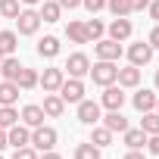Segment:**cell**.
Wrapping results in <instances>:
<instances>
[{"label":"cell","instance_id":"obj_18","mask_svg":"<svg viewBox=\"0 0 159 159\" xmlns=\"http://www.w3.org/2000/svg\"><path fill=\"white\" fill-rule=\"evenodd\" d=\"M56 53H59V38L47 34V38L38 41V56H41V59H53Z\"/></svg>","mask_w":159,"mask_h":159},{"label":"cell","instance_id":"obj_22","mask_svg":"<svg viewBox=\"0 0 159 159\" xmlns=\"http://www.w3.org/2000/svg\"><path fill=\"white\" fill-rule=\"evenodd\" d=\"M122 134H125V143H128V150H140V147L147 143V131H143V128H125Z\"/></svg>","mask_w":159,"mask_h":159},{"label":"cell","instance_id":"obj_11","mask_svg":"<svg viewBox=\"0 0 159 159\" xmlns=\"http://www.w3.org/2000/svg\"><path fill=\"white\" fill-rule=\"evenodd\" d=\"M100 106H106V109H122V106H125V88L106 84V91H103V97H100Z\"/></svg>","mask_w":159,"mask_h":159},{"label":"cell","instance_id":"obj_21","mask_svg":"<svg viewBox=\"0 0 159 159\" xmlns=\"http://www.w3.org/2000/svg\"><path fill=\"white\" fill-rule=\"evenodd\" d=\"M38 13H41V22H59V16H62V7L56 3V0H44Z\"/></svg>","mask_w":159,"mask_h":159},{"label":"cell","instance_id":"obj_29","mask_svg":"<svg viewBox=\"0 0 159 159\" xmlns=\"http://www.w3.org/2000/svg\"><path fill=\"white\" fill-rule=\"evenodd\" d=\"M84 31H88V41H100L103 31H106V25H103L100 19H88V22H84Z\"/></svg>","mask_w":159,"mask_h":159},{"label":"cell","instance_id":"obj_23","mask_svg":"<svg viewBox=\"0 0 159 159\" xmlns=\"http://www.w3.org/2000/svg\"><path fill=\"white\" fill-rule=\"evenodd\" d=\"M66 38L72 44H88V31H84V22H69L66 25Z\"/></svg>","mask_w":159,"mask_h":159},{"label":"cell","instance_id":"obj_7","mask_svg":"<svg viewBox=\"0 0 159 159\" xmlns=\"http://www.w3.org/2000/svg\"><path fill=\"white\" fill-rule=\"evenodd\" d=\"M100 103H94V100H81V103H78V122H81V125H97L100 122Z\"/></svg>","mask_w":159,"mask_h":159},{"label":"cell","instance_id":"obj_13","mask_svg":"<svg viewBox=\"0 0 159 159\" xmlns=\"http://www.w3.org/2000/svg\"><path fill=\"white\" fill-rule=\"evenodd\" d=\"M100 122H103V128H109L112 134H116V131L122 134V131L128 128V119L122 116V109H109V116H100Z\"/></svg>","mask_w":159,"mask_h":159},{"label":"cell","instance_id":"obj_42","mask_svg":"<svg viewBox=\"0 0 159 159\" xmlns=\"http://www.w3.org/2000/svg\"><path fill=\"white\" fill-rule=\"evenodd\" d=\"M3 147H10V143H7V131L0 128V153H3Z\"/></svg>","mask_w":159,"mask_h":159},{"label":"cell","instance_id":"obj_25","mask_svg":"<svg viewBox=\"0 0 159 159\" xmlns=\"http://www.w3.org/2000/svg\"><path fill=\"white\" fill-rule=\"evenodd\" d=\"M19 47V34L16 31H0V50H3V56H13Z\"/></svg>","mask_w":159,"mask_h":159},{"label":"cell","instance_id":"obj_30","mask_svg":"<svg viewBox=\"0 0 159 159\" xmlns=\"http://www.w3.org/2000/svg\"><path fill=\"white\" fill-rule=\"evenodd\" d=\"M16 122H19V112H16L13 106H0V128L7 131V128H13Z\"/></svg>","mask_w":159,"mask_h":159},{"label":"cell","instance_id":"obj_36","mask_svg":"<svg viewBox=\"0 0 159 159\" xmlns=\"http://www.w3.org/2000/svg\"><path fill=\"white\" fill-rule=\"evenodd\" d=\"M147 41H150V47H153V50H159V22H156V28L150 31V38H147Z\"/></svg>","mask_w":159,"mask_h":159},{"label":"cell","instance_id":"obj_41","mask_svg":"<svg viewBox=\"0 0 159 159\" xmlns=\"http://www.w3.org/2000/svg\"><path fill=\"white\" fill-rule=\"evenodd\" d=\"M38 159H62L59 153H53V150H44V156H38Z\"/></svg>","mask_w":159,"mask_h":159},{"label":"cell","instance_id":"obj_32","mask_svg":"<svg viewBox=\"0 0 159 159\" xmlns=\"http://www.w3.org/2000/svg\"><path fill=\"white\" fill-rule=\"evenodd\" d=\"M0 16L3 19H16L19 16V0H0Z\"/></svg>","mask_w":159,"mask_h":159},{"label":"cell","instance_id":"obj_46","mask_svg":"<svg viewBox=\"0 0 159 159\" xmlns=\"http://www.w3.org/2000/svg\"><path fill=\"white\" fill-rule=\"evenodd\" d=\"M0 59H3V50H0Z\"/></svg>","mask_w":159,"mask_h":159},{"label":"cell","instance_id":"obj_1","mask_svg":"<svg viewBox=\"0 0 159 159\" xmlns=\"http://www.w3.org/2000/svg\"><path fill=\"white\" fill-rule=\"evenodd\" d=\"M94 78V84L106 88V84H116V78H119V62H109V59H97L88 72Z\"/></svg>","mask_w":159,"mask_h":159},{"label":"cell","instance_id":"obj_38","mask_svg":"<svg viewBox=\"0 0 159 159\" xmlns=\"http://www.w3.org/2000/svg\"><path fill=\"white\" fill-rule=\"evenodd\" d=\"M147 7H150V0H131V13H140Z\"/></svg>","mask_w":159,"mask_h":159},{"label":"cell","instance_id":"obj_9","mask_svg":"<svg viewBox=\"0 0 159 159\" xmlns=\"http://www.w3.org/2000/svg\"><path fill=\"white\" fill-rule=\"evenodd\" d=\"M66 69H69V78H84V75L91 72V59H88V53H72L69 62H66Z\"/></svg>","mask_w":159,"mask_h":159},{"label":"cell","instance_id":"obj_40","mask_svg":"<svg viewBox=\"0 0 159 159\" xmlns=\"http://www.w3.org/2000/svg\"><path fill=\"white\" fill-rule=\"evenodd\" d=\"M125 159H147V156H143L140 150H128V153H125Z\"/></svg>","mask_w":159,"mask_h":159},{"label":"cell","instance_id":"obj_4","mask_svg":"<svg viewBox=\"0 0 159 159\" xmlns=\"http://www.w3.org/2000/svg\"><path fill=\"white\" fill-rule=\"evenodd\" d=\"M16 28H19V34H38V28H41V13L38 10H19V16H16Z\"/></svg>","mask_w":159,"mask_h":159},{"label":"cell","instance_id":"obj_43","mask_svg":"<svg viewBox=\"0 0 159 159\" xmlns=\"http://www.w3.org/2000/svg\"><path fill=\"white\" fill-rule=\"evenodd\" d=\"M19 3H25V7H38L41 0H19Z\"/></svg>","mask_w":159,"mask_h":159},{"label":"cell","instance_id":"obj_8","mask_svg":"<svg viewBox=\"0 0 159 159\" xmlns=\"http://www.w3.org/2000/svg\"><path fill=\"white\" fill-rule=\"evenodd\" d=\"M94 53H97V59H109V62H119V56H122V44H119V41H112V38H106V41H97Z\"/></svg>","mask_w":159,"mask_h":159},{"label":"cell","instance_id":"obj_45","mask_svg":"<svg viewBox=\"0 0 159 159\" xmlns=\"http://www.w3.org/2000/svg\"><path fill=\"white\" fill-rule=\"evenodd\" d=\"M156 112H159V97H156Z\"/></svg>","mask_w":159,"mask_h":159},{"label":"cell","instance_id":"obj_47","mask_svg":"<svg viewBox=\"0 0 159 159\" xmlns=\"http://www.w3.org/2000/svg\"><path fill=\"white\" fill-rule=\"evenodd\" d=\"M0 159H3V156H0Z\"/></svg>","mask_w":159,"mask_h":159},{"label":"cell","instance_id":"obj_34","mask_svg":"<svg viewBox=\"0 0 159 159\" xmlns=\"http://www.w3.org/2000/svg\"><path fill=\"white\" fill-rule=\"evenodd\" d=\"M81 7H84L88 13H100V10L106 7V0H81Z\"/></svg>","mask_w":159,"mask_h":159},{"label":"cell","instance_id":"obj_20","mask_svg":"<svg viewBox=\"0 0 159 159\" xmlns=\"http://www.w3.org/2000/svg\"><path fill=\"white\" fill-rule=\"evenodd\" d=\"M19 100V84L16 81H0V106H13Z\"/></svg>","mask_w":159,"mask_h":159},{"label":"cell","instance_id":"obj_17","mask_svg":"<svg viewBox=\"0 0 159 159\" xmlns=\"http://www.w3.org/2000/svg\"><path fill=\"white\" fill-rule=\"evenodd\" d=\"M119 88H137L140 84V69L137 66H125V69H119Z\"/></svg>","mask_w":159,"mask_h":159},{"label":"cell","instance_id":"obj_39","mask_svg":"<svg viewBox=\"0 0 159 159\" xmlns=\"http://www.w3.org/2000/svg\"><path fill=\"white\" fill-rule=\"evenodd\" d=\"M147 10H150V16L159 22V0H150V7H147Z\"/></svg>","mask_w":159,"mask_h":159},{"label":"cell","instance_id":"obj_12","mask_svg":"<svg viewBox=\"0 0 159 159\" xmlns=\"http://www.w3.org/2000/svg\"><path fill=\"white\" fill-rule=\"evenodd\" d=\"M28 140H31V131H28V125H13V128H7V143L16 150V147H28Z\"/></svg>","mask_w":159,"mask_h":159},{"label":"cell","instance_id":"obj_37","mask_svg":"<svg viewBox=\"0 0 159 159\" xmlns=\"http://www.w3.org/2000/svg\"><path fill=\"white\" fill-rule=\"evenodd\" d=\"M56 3H59L62 10H78V7H81V0H56Z\"/></svg>","mask_w":159,"mask_h":159},{"label":"cell","instance_id":"obj_10","mask_svg":"<svg viewBox=\"0 0 159 159\" xmlns=\"http://www.w3.org/2000/svg\"><path fill=\"white\" fill-rule=\"evenodd\" d=\"M131 31H134V25H131V19H128V16H116V19H112V25H109V38H112V41H119V44H122V41H128V38H131Z\"/></svg>","mask_w":159,"mask_h":159},{"label":"cell","instance_id":"obj_35","mask_svg":"<svg viewBox=\"0 0 159 159\" xmlns=\"http://www.w3.org/2000/svg\"><path fill=\"white\" fill-rule=\"evenodd\" d=\"M147 150L159 156V134H147Z\"/></svg>","mask_w":159,"mask_h":159},{"label":"cell","instance_id":"obj_16","mask_svg":"<svg viewBox=\"0 0 159 159\" xmlns=\"http://www.w3.org/2000/svg\"><path fill=\"white\" fill-rule=\"evenodd\" d=\"M19 72H22V62L16 56H3L0 59V75H3V81H16Z\"/></svg>","mask_w":159,"mask_h":159},{"label":"cell","instance_id":"obj_26","mask_svg":"<svg viewBox=\"0 0 159 159\" xmlns=\"http://www.w3.org/2000/svg\"><path fill=\"white\" fill-rule=\"evenodd\" d=\"M91 143H94V147H100V150H103V147H112V131H109V128H103V125H100V128H94V131H91Z\"/></svg>","mask_w":159,"mask_h":159},{"label":"cell","instance_id":"obj_27","mask_svg":"<svg viewBox=\"0 0 159 159\" xmlns=\"http://www.w3.org/2000/svg\"><path fill=\"white\" fill-rule=\"evenodd\" d=\"M140 128H143L147 134H159V112H156V109L143 112V119H140Z\"/></svg>","mask_w":159,"mask_h":159},{"label":"cell","instance_id":"obj_3","mask_svg":"<svg viewBox=\"0 0 159 159\" xmlns=\"http://www.w3.org/2000/svg\"><path fill=\"white\" fill-rule=\"evenodd\" d=\"M56 94L62 97V103H81L84 100V81L81 78H66Z\"/></svg>","mask_w":159,"mask_h":159},{"label":"cell","instance_id":"obj_19","mask_svg":"<svg viewBox=\"0 0 159 159\" xmlns=\"http://www.w3.org/2000/svg\"><path fill=\"white\" fill-rule=\"evenodd\" d=\"M22 122H25L28 128H38V125H44V109H41L38 103H28V106L22 109Z\"/></svg>","mask_w":159,"mask_h":159},{"label":"cell","instance_id":"obj_5","mask_svg":"<svg viewBox=\"0 0 159 159\" xmlns=\"http://www.w3.org/2000/svg\"><path fill=\"white\" fill-rule=\"evenodd\" d=\"M62 81H66V72L62 69H44V75H38V84L44 88V94H56Z\"/></svg>","mask_w":159,"mask_h":159},{"label":"cell","instance_id":"obj_28","mask_svg":"<svg viewBox=\"0 0 159 159\" xmlns=\"http://www.w3.org/2000/svg\"><path fill=\"white\" fill-rule=\"evenodd\" d=\"M75 159H100V147H94L91 140L88 143H78L75 147Z\"/></svg>","mask_w":159,"mask_h":159},{"label":"cell","instance_id":"obj_31","mask_svg":"<svg viewBox=\"0 0 159 159\" xmlns=\"http://www.w3.org/2000/svg\"><path fill=\"white\" fill-rule=\"evenodd\" d=\"M112 16H131V0H106Z\"/></svg>","mask_w":159,"mask_h":159},{"label":"cell","instance_id":"obj_2","mask_svg":"<svg viewBox=\"0 0 159 159\" xmlns=\"http://www.w3.org/2000/svg\"><path fill=\"white\" fill-rule=\"evenodd\" d=\"M56 140H59V134H56V128H50V125H38V128H31V147L34 150H53L56 147Z\"/></svg>","mask_w":159,"mask_h":159},{"label":"cell","instance_id":"obj_44","mask_svg":"<svg viewBox=\"0 0 159 159\" xmlns=\"http://www.w3.org/2000/svg\"><path fill=\"white\" fill-rule=\"evenodd\" d=\"M156 88H159V69H156Z\"/></svg>","mask_w":159,"mask_h":159},{"label":"cell","instance_id":"obj_14","mask_svg":"<svg viewBox=\"0 0 159 159\" xmlns=\"http://www.w3.org/2000/svg\"><path fill=\"white\" fill-rule=\"evenodd\" d=\"M131 103H134L137 112H150V109H156V94L143 88V91H137V94L131 97Z\"/></svg>","mask_w":159,"mask_h":159},{"label":"cell","instance_id":"obj_33","mask_svg":"<svg viewBox=\"0 0 159 159\" xmlns=\"http://www.w3.org/2000/svg\"><path fill=\"white\" fill-rule=\"evenodd\" d=\"M13 159H38V150H34L31 143H28V147H16Z\"/></svg>","mask_w":159,"mask_h":159},{"label":"cell","instance_id":"obj_6","mask_svg":"<svg viewBox=\"0 0 159 159\" xmlns=\"http://www.w3.org/2000/svg\"><path fill=\"white\" fill-rule=\"evenodd\" d=\"M128 59H131V66H147L150 59H153V47H150V41H137V44H131L128 47Z\"/></svg>","mask_w":159,"mask_h":159},{"label":"cell","instance_id":"obj_24","mask_svg":"<svg viewBox=\"0 0 159 159\" xmlns=\"http://www.w3.org/2000/svg\"><path fill=\"white\" fill-rule=\"evenodd\" d=\"M16 84H19V91H31V88H38V72L22 66V72H19V78H16Z\"/></svg>","mask_w":159,"mask_h":159},{"label":"cell","instance_id":"obj_15","mask_svg":"<svg viewBox=\"0 0 159 159\" xmlns=\"http://www.w3.org/2000/svg\"><path fill=\"white\" fill-rule=\"evenodd\" d=\"M41 109H44V116H50V119H59V116L66 112V103H62V97H59V94H47Z\"/></svg>","mask_w":159,"mask_h":159}]
</instances>
